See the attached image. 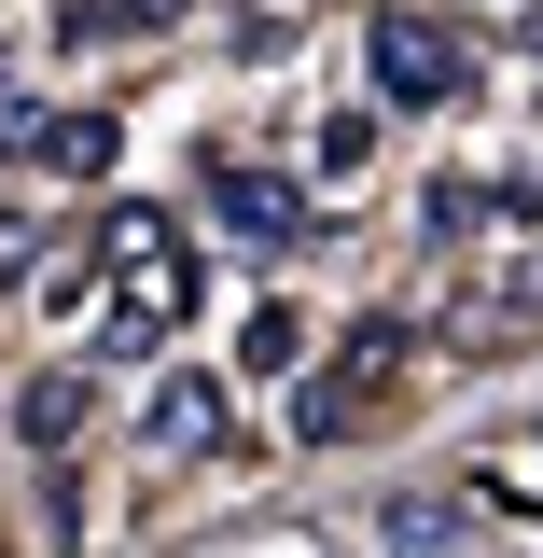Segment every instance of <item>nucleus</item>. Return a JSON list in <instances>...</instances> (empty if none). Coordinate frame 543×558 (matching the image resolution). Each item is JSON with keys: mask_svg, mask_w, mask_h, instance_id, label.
<instances>
[{"mask_svg": "<svg viewBox=\"0 0 543 558\" xmlns=\"http://www.w3.org/2000/svg\"><path fill=\"white\" fill-rule=\"evenodd\" d=\"M112 266H126V307H112V349H153L182 307H196V279H182V238H168V209H126L112 223Z\"/></svg>", "mask_w": 543, "mask_h": 558, "instance_id": "1", "label": "nucleus"}, {"mask_svg": "<svg viewBox=\"0 0 543 558\" xmlns=\"http://www.w3.org/2000/svg\"><path fill=\"white\" fill-rule=\"evenodd\" d=\"M14 433H28V447H70V433H84V377H28Z\"/></svg>", "mask_w": 543, "mask_h": 558, "instance_id": "6", "label": "nucleus"}, {"mask_svg": "<svg viewBox=\"0 0 543 558\" xmlns=\"http://www.w3.org/2000/svg\"><path fill=\"white\" fill-rule=\"evenodd\" d=\"M530 488H543V433H516V447H488V461H474V502H502V517H543Z\"/></svg>", "mask_w": 543, "mask_h": 558, "instance_id": "5", "label": "nucleus"}, {"mask_svg": "<svg viewBox=\"0 0 543 558\" xmlns=\"http://www.w3.org/2000/svg\"><path fill=\"white\" fill-rule=\"evenodd\" d=\"M28 154H42V168H98L112 126H98V112H57V126H28Z\"/></svg>", "mask_w": 543, "mask_h": 558, "instance_id": "7", "label": "nucleus"}, {"mask_svg": "<svg viewBox=\"0 0 543 558\" xmlns=\"http://www.w3.org/2000/svg\"><path fill=\"white\" fill-rule=\"evenodd\" d=\"M474 84V43L446 28V14H377V98L391 112H432V98H460Z\"/></svg>", "mask_w": 543, "mask_h": 558, "instance_id": "2", "label": "nucleus"}, {"mask_svg": "<svg viewBox=\"0 0 543 558\" xmlns=\"http://www.w3.org/2000/svg\"><path fill=\"white\" fill-rule=\"evenodd\" d=\"M139 447H153V461H196V447H223V377H168V391L139 405Z\"/></svg>", "mask_w": 543, "mask_h": 558, "instance_id": "3", "label": "nucleus"}, {"mask_svg": "<svg viewBox=\"0 0 543 558\" xmlns=\"http://www.w3.org/2000/svg\"><path fill=\"white\" fill-rule=\"evenodd\" d=\"M362 154H377V112H321V168H335V182L362 168Z\"/></svg>", "mask_w": 543, "mask_h": 558, "instance_id": "8", "label": "nucleus"}, {"mask_svg": "<svg viewBox=\"0 0 543 558\" xmlns=\"http://www.w3.org/2000/svg\"><path fill=\"white\" fill-rule=\"evenodd\" d=\"M209 209H223V223H237V238H266V252H279V238H293V223H307V209L279 196L266 168H209Z\"/></svg>", "mask_w": 543, "mask_h": 558, "instance_id": "4", "label": "nucleus"}]
</instances>
